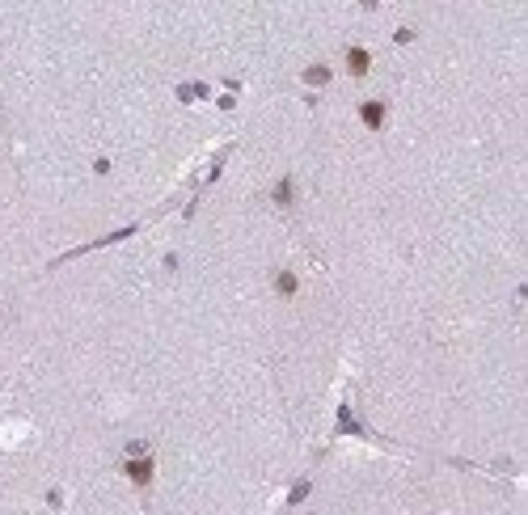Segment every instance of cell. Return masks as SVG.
<instances>
[{"label": "cell", "mask_w": 528, "mask_h": 515, "mask_svg": "<svg viewBox=\"0 0 528 515\" xmlns=\"http://www.w3.org/2000/svg\"><path fill=\"white\" fill-rule=\"evenodd\" d=\"M279 292H296V279H292V274H279Z\"/></svg>", "instance_id": "4"}, {"label": "cell", "mask_w": 528, "mask_h": 515, "mask_svg": "<svg viewBox=\"0 0 528 515\" xmlns=\"http://www.w3.org/2000/svg\"><path fill=\"white\" fill-rule=\"evenodd\" d=\"M364 123L368 127H380L385 123V106H380V101H368V106H364Z\"/></svg>", "instance_id": "3"}, {"label": "cell", "mask_w": 528, "mask_h": 515, "mask_svg": "<svg viewBox=\"0 0 528 515\" xmlns=\"http://www.w3.org/2000/svg\"><path fill=\"white\" fill-rule=\"evenodd\" d=\"M347 63H351V72H355V77H364V72H368V51L351 47V51H347Z\"/></svg>", "instance_id": "2"}, {"label": "cell", "mask_w": 528, "mask_h": 515, "mask_svg": "<svg viewBox=\"0 0 528 515\" xmlns=\"http://www.w3.org/2000/svg\"><path fill=\"white\" fill-rule=\"evenodd\" d=\"M127 473H131V482H136V486H148V482H152V465H148V461H131Z\"/></svg>", "instance_id": "1"}]
</instances>
